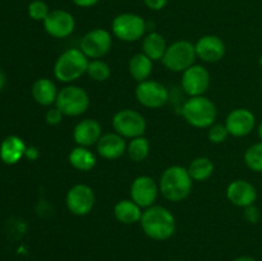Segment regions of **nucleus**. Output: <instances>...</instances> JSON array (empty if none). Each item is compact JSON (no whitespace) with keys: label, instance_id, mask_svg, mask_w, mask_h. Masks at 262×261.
Returning <instances> with one entry per match:
<instances>
[{"label":"nucleus","instance_id":"f257e3e1","mask_svg":"<svg viewBox=\"0 0 262 261\" xmlns=\"http://www.w3.org/2000/svg\"><path fill=\"white\" fill-rule=\"evenodd\" d=\"M141 228L148 238L154 241H166L176 233L177 222L173 212L160 205L145 209L140 220Z\"/></svg>","mask_w":262,"mask_h":261},{"label":"nucleus","instance_id":"f03ea898","mask_svg":"<svg viewBox=\"0 0 262 261\" xmlns=\"http://www.w3.org/2000/svg\"><path fill=\"white\" fill-rule=\"evenodd\" d=\"M193 179L188 169L181 165H171L163 171L159 181V189L163 197L171 202H181L189 196Z\"/></svg>","mask_w":262,"mask_h":261},{"label":"nucleus","instance_id":"7ed1b4c3","mask_svg":"<svg viewBox=\"0 0 262 261\" xmlns=\"http://www.w3.org/2000/svg\"><path fill=\"white\" fill-rule=\"evenodd\" d=\"M90 59L81 49L72 48L63 51L54 64V76L63 83H72L87 72Z\"/></svg>","mask_w":262,"mask_h":261},{"label":"nucleus","instance_id":"20e7f679","mask_svg":"<svg viewBox=\"0 0 262 261\" xmlns=\"http://www.w3.org/2000/svg\"><path fill=\"white\" fill-rule=\"evenodd\" d=\"M182 115L189 125L202 129L214 124L217 117V110L214 102L202 95L189 97L182 107Z\"/></svg>","mask_w":262,"mask_h":261},{"label":"nucleus","instance_id":"39448f33","mask_svg":"<svg viewBox=\"0 0 262 261\" xmlns=\"http://www.w3.org/2000/svg\"><path fill=\"white\" fill-rule=\"evenodd\" d=\"M55 106L64 117H79L90 107V96L83 87L68 84L59 91Z\"/></svg>","mask_w":262,"mask_h":261},{"label":"nucleus","instance_id":"423d86ee","mask_svg":"<svg viewBox=\"0 0 262 261\" xmlns=\"http://www.w3.org/2000/svg\"><path fill=\"white\" fill-rule=\"evenodd\" d=\"M196 58L194 44L188 40H178L171 45H168V49H166L161 61L169 71L176 72V73H183L186 69L193 66Z\"/></svg>","mask_w":262,"mask_h":261},{"label":"nucleus","instance_id":"0eeeda50","mask_svg":"<svg viewBox=\"0 0 262 261\" xmlns=\"http://www.w3.org/2000/svg\"><path fill=\"white\" fill-rule=\"evenodd\" d=\"M147 23L136 13H120L113 19L112 32L120 41L135 42L145 36Z\"/></svg>","mask_w":262,"mask_h":261},{"label":"nucleus","instance_id":"6e6552de","mask_svg":"<svg viewBox=\"0 0 262 261\" xmlns=\"http://www.w3.org/2000/svg\"><path fill=\"white\" fill-rule=\"evenodd\" d=\"M112 125L114 132L124 138L141 137L147 128L145 117L133 109H122L113 115Z\"/></svg>","mask_w":262,"mask_h":261},{"label":"nucleus","instance_id":"1a4fd4ad","mask_svg":"<svg viewBox=\"0 0 262 261\" xmlns=\"http://www.w3.org/2000/svg\"><path fill=\"white\" fill-rule=\"evenodd\" d=\"M96 202L94 189L83 183L74 184L66 194V205L69 212L76 216H86L92 211Z\"/></svg>","mask_w":262,"mask_h":261},{"label":"nucleus","instance_id":"9d476101","mask_svg":"<svg viewBox=\"0 0 262 261\" xmlns=\"http://www.w3.org/2000/svg\"><path fill=\"white\" fill-rule=\"evenodd\" d=\"M113 46L112 33L104 28H94L81 38L79 49L89 59H101Z\"/></svg>","mask_w":262,"mask_h":261},{"label":"nucleus","instance_id":"9b49d317","mask_svg":"<svg viewBox=\"0 0 262 261\" xmlns=\"http://www.w3.org/2000/svg\"><path fill=\"white\" fill-rule=\"evenodd\" d=\"M135 95L137 101L147 109H159L164 106L169 100V92L166 87L154 79L138 82Z\"/></svg>","mask_w":262,"mask_h":261},{"label":"nucleus","instance_id":"f8f14e48","mask_svg":"<svg viewBox=\"0 0 262 261\" xmlns=\"http://www.w3.org/2000/svg\"><path fill=\"white\" fill-rule=\"evenodd\" d=\"M210 77L209 71L204 66L193 64L182 74V89L188 95L189 97L202 96L210 87Z\"/></svg>","mask_w":262,"mask_h":261},{"label":"nucleus","instance_id":"ddd939ff","mask_svg":"<svg viewBox=\"0 0 262 261\" xmlns=\"http://www.w3.org/2000/svg\"><path fill=\"white\" fill-rule=\"evenodd\" d=\"M46 33L54 38H66L73 33L76 28V19L73 15L64 9L50 10L43 20Z\"/></svg>","mask_w":262,"mask_h":261},{"label":"nucleus","instance_id":"4468645a","mask_svg":"<svg viewBox=\"0 0 262 261\" xmlns=\"http://www.w3.org/2000/svg\"><path fill=\"white\" fill-rule=\"evenodd\" d=\"M160 189L155 179L148 176H140L133 179L129 193L130 200H133L138 206L147 209L156 201Z\"/></svg>","mask_w":262,"mask_h":261},{"label":"nucleus","instance_id":"2eb2a0df","mask_svg":"<svg viewBox=\"0 0 262 261\" xmlns=\"http://www.w3.org/2000/svg\"><path fill=\"white\" fill-rule=\"evenodd\" d=\"M224 124L229 132V136L245 137L255 129L256 118L251 110L245 109V107H238V109L232 110L228 114Z\"/></svg>","mask_w":262,"mask_h":261},{"label":"nucleus","instance_id":"dca6fc26","mask_svg":"<svg viewBox=\"0 0 262 261\" xmlns=\"http://www.w3.org/2000/svg\"><path fill=\"white\" fill-rule=\"evenodd\" d=\"M196 55L205 63H216L220 61L225 55L227 46L224 41L216 35H205L197 40L194 44Z\"/></svg>","mask_w":262,"mask_h":261},{"label":"nucleus","instance_id":"f3484780","mask_svg":"<svg viewBox=\"0 0 262 261\" xmlns=\"http://www.w3.org/2000/svg\"><path fill=\"white\" fill-rule=\"evenodd\" d=\"M227 199L238 207H248L255 204L257 191L255 186L246 179H235L227 187Z\"/></svg>","mask_w":262,"mask_h":261},{"label":"nucleus","instance_id":"a211bd4d","mask_svg":"<svg viewBox=\"0 0 262 261\" xmlns=\"http://www.w3.org/2000/svg\"><path fill=\"white\" fill-rule=\"evenodd\" d=\"M96 151L102 159L117 160L127 153V142L117 132L102 133L96 143Z\"/></svg>","mask_w":262,"mask_h":261},{"label":"nucleus","instance_id":"6ab92c4d","mask_svg":"<svg viewBox=\"0 0 262 261\" xmlns=\"http://www.w3.org/2000/svg\"><path fill=\"white\" fill-rule=\"evenodd\" d=\"M101 136V124L96 119H92V118L82 119L81 122L77 123L73 129L74 142L77 143V146H83V147L96 145Z\"/></svg>","mask_w":262,"mask_h":261},{"label":"nucleus","instance_id":"aec40b11","mask_svg":"<svg viewBox=\"0 0 262 261\" xmlns=\"http://www.w3.org/2000/svg\"><path fill=\"white\" fill-rule=\"evenodd\" d=\"M26 150L27 146L22 138L14 135L8 136L0 143V159L7 165H14L25 158Z\"/></svg>","mask_w":262,"mask_h":261},{"label":"nucleus","instance_id":"412c9836","mask_svg":"<svg viewBox=\"0 0 262 261\" xmlns=\"http://www.w3.org/2000/svg\"><path fill=\"white\" fill-rule=\"evenodd\" d=\"M58 89L55 83L49 78H38L31 89V95L37 104L42 106H51L55 105L56 97H58Z\"/></svg>","mask_w":262,"mask_h":261},{"label":"nucleus","instance_id":"4be33fe9","mask_svg":"<svg viewBox=\"0 0 262 261\" xmlns=\"http://www.w3.org/2000/svg\"><path fill=\"white\" fill-rule=\"evenodd\" d=\"M142 207L138 206L133 200H120L114 206V216L119 223L125 225L140 223L142 216Z\"/></svg>","mask_w":262,"mask_h":261},{"label":"nucleus","instance_id":"5701e85b","mask_svg":"<svg viewBox=\"0 0 262 261\" xmlns=\"http://www.w3.org/2000/svg\"><path fill=\"white\" fill-rule=\"evenodd\" d=\"M168 45H166V41L164 38L163 35H160L159 32H152L147 33V35L143 36L142 38V53L146 56L151 59L152 61L161 60L165 54Z\"/></svg>","mask_w":262,"mask_h":261},{"label":"nucleus","instance_id":"b1692460","mask_svg":"<svg viewBox=\"0 0 262 261\" xmlns=\"http://www.w3.org/2000/svg\"><path fill=\"white\" fill-rule=\"evenodd\" d=\"M68 161L74 169L79 171H90L95 168L97 163V159L89 147L83 146H76L72 148L68 155Z\"/></svg>","mask_w":262,"mask_h":261},{"label":"nucleus","instance_id":"393cba45","mask_svg":"<svg viewBox=\"0 0 262 261\" xmlns=\"http://www.w3.org/2000/svg\"><path fill=\"white\" fill-rule=\"evenodd\" d=\"M152 63L154 61L143 53L135 54L128 63L129 74L137 82L150 79L151 73H152Z\"/></svg>","mask_w":262,"mask_h":261},{"label":"nucleus","instance_id":"a878e982","mask_svg":"<svg viewBox=\"0 0 262 261\" xmlns=\"http://www.w3.org/2000/svg\"><path fill=\"white\" fill-rule=\"evenodd\" d=\"M188 173L196 182H204L214 174V163L207 156H199L193 159L188 165Z\"/></svg>","mask_w":262,"mask_h":261},{"label":"nucleus","instance_id":"bb28decb","mask_svg":"<svg viewBox=\"0 0 262 261\" xmlns=\"http://www.w3.org/2000/svg\"><path fill=\"white\" fill-rule=\"evenodd\" d=\"M150 154V142L146 137L141 136V137L132 138L129 142L127 143V155L135 163H141L145 160Z\"/></svg>","mask_w":262,"mask_h":261},{"label":"nucleus","instance_id":"cd10ccee","mask_svg":"<svg viewBox=\"0 0 262 261\" xmlns=\"http://www.w3.org/2000/svg\"><path fill=\"white\" fill-rule=\"evenodd\" d=\"M87 76L95 82H105L112 76V69L106 61L101 59H91L87 67Z\"/></svg>","mask_w":262,"mask_h":261},{"label":"nucleus","instance_id":"c85d7f7f","mask_svg":"<svg viewBox=\"0 0 262 261\" xmlns=\"http://www.w3.org/2000/svg\"><path fill=\"white\" fill-rule=\"evenodd\" d=\"M245 164L256 173H262V142L250 146L245 153Z\"/></svg>","mask_w":262,"mask_h":261},{"label":"nucleus","instance_id":"c756f323","mask_svg":"<svg viewBox=\"0 0 262 261\" xmlns=\"http://www.w3.org/2000/svg\"><path fill=\"white\" fill-rule=\"evenodd\" d=\"M49 13H50V8L43 0H33L28 5V15L33 20L43 22L45 18L49 15Z\"/></svg>","mask_w":262,"mask_h":261},{"label":"nucleus","instance_id":"7c9ffc66","mask_svg":"<svg viewBox=\"0 0 262 261\" xmlns=\"http://www.w3.org/2000/svg\"><path fill=\"white\" fill-rule=\"evenodd\" d=\"M229 137V132H228L225 124H220V123H214L211 127H209L207 130V138L211 143L219 145V143L225 142Z\"/></svg>","mask_w":262,"mask_h":261},{"label":"nucleus","instance_id":"2f4dec72","mask_svg":"<svg viewBox=\"0 0 262 261\" xmlns=\"http://www.w3.org/2000/svg\"><path fill=\"white\" fill-rule=\"evenodd\" d=\"M63 118H64L63 113H61L56 106H53L46 112L45 122L48 123L49 125H58L60 124Z\"/></svg>","mask_w":262,"mask_h":261},{"label":"nucleus","instance_id":"473e14b6","mask_svg":"<svg viewBox=\"0 0 262 261\" xmlns=\"http://www.w3.org/2000/svg\"><path fill=\"white\" fill-rule=\"evenodd\" d=\"M245 219L247 220L248 223H252V224L258 222V219H260V211H258V209L255 205L245 207Z\"/></svg>","mask_w":262,"mask_h":261},{"label":"nucleus","instance_id":"72a5a7b5","mask_svg":"<svg viewBox=\"0 0 262 261\" xmlns=\"http://www.w3.org/2000/svg\"><path fill=\"white\" fill-rule=\"evenodd\" d=\"M142 2L150 10L159 12V10L164 9V8L166 7L169 0H142Z\"/></svg>","mask_w":262,"mask_h":261},{"label":"nucleus","instance_id":"f704fd0d","mask_svg":"<svg viewBox=\"0 0 262 261\" xmlns=\"http://www.w3.org/2000/svg\"><path fill=\"white\" fill-rule=\"evenodd\" d=\"M74 5L79 8H92L100 3V0H72Z\"/></svg>","mask_w":262,"mask_h":261},{"label":"nucleus","instance_id":"c9c22d12","mask_svg":"<svg viewBox=\"0 0 262 261\" xmlns=\"http://www.w3.org/2000/svg\"><path fill=\"white\" fill-rule=\"evenodd\" d=\"M40 153H38L37 148L35 146H27V150H26L25 156L28 159V160H36L38 158Z\"/></svg>","mask_w":262,"mask_h":261},{"label":"nucleus","instance_id":"e433bc0d","mask_svg":"<svg viewBox=\"0 0 262 261\" xmlns=\"http://www.w3.org/2000/svg\"><path fill=\"white\" fill-rule=\"evenodd\" d=\"M5 83H7V79H5V74H4V72L0 69V92H2L3 89H4Z\"/></svg>","mask_w":262,"mask_h":261},{"label":"nucleus","instance_id":"4c0bfd02","mask_svg":"<svg viewBox=\"0 0 262 261\" xmlns=\"http://www.w3.org/2000/svg\"><path fill=\"white\" fill-rule=\"evenodd\" d=\"M233 261H257V260L253 257H251V256H239V257L234 258Z\"/></svg>","mask_w":262,"mask_h":261},{"label":"nucleus","instance_id":"58836bf2","mask_svg":"<svg viewBox=\"0 0 262 261\" xmlns=\"http://www.w3.org/2000/svg\"><path fill=\"white\" fill-rule=\"evenodd\" d=\"M257 133H258V137H260V140H261V142H262V122L260 123V125H258Z\"/></svg>","mask_w":262,"mask_h":261},{"label":"nucleus","instance_id":"ea45409f","mask_svg":"<svg viewBox=\"0 0 262 261\" xmlns=\"http://www.w3.org/2000/svg\"><path fill=\"white\" fill-rule=\"evenodd\" d=\"M258 64H260V67L262 68V55L260 56V59H258Z\"/></svg>","mask_w":262,"mask_h":261},{"label":"nucleus","instance_id":"a19ab883","mask_svg":"<svg viewBox=\"0 0 262 261\" xmlns=\"http://www.w3.org/2000/svg\"><path fill=\"white\" fill-rule=\"evenodd\" d=\"M261 90H262V79H261Z\"/></svg>","mask_w":262,"mask_h":261},{"label":"nucleus","instance_id":"79ce46f5","mask_svg":"<svg viewBox=\"0 0 262 261\" xmlns=\"http://www.w3.org/2000/svg\"><path fill=\"white\" fill-rule=\"evenodd\" d=\"M174 261H179V260H174Z\"/></svg>","mask_w":262,"mask_h":261}]
</instances>
